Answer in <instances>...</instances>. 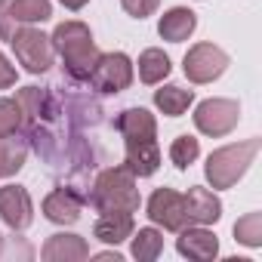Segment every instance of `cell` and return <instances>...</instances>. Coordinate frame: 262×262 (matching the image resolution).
I'll use <instances>...</instances> for the list:
<instances>
[{
    "label": "cell",
    "mask_w": 262,
    "mask_h": 262,
    "mask_svg": "<svg viewBox=\"0 0 262 262\" xmlns=\"http://www.w3.org/2000/svg\"><path fill=\"white\" fill-rule=\"evenodd\" d=\"M182 198H185V222L188 225H213L222 219V201L210 188L194 185Z\"/></svg>",
    "instance_id": "cell-12"
},
{
    "label": "cell",
    "mask_w": 262,
    "mask_h": 262,
    "mask_svg": "<svg viewBox=\"0 0 262 262\" xmlns=\"http://www.w3.org/2000/svg\"><path fill=\"white\" fill-rule=\"evenodd\" d=\"M191 102H194V93L191 90H182V86H161L158 93H155V105L167 114V117H182L188 108H191Z\"/></svg>",
    "instance_id": "cell-21"
},
{
    "label": "cell",
    "mask_w": 262,
    "mask_h": 262,
    "mask_svg": "<svg viewBox=\"0 0 262 262\" xmlns=\"http://www.w3.org/2000/svg\"><path fill=\"white\" fill-rule=\"evenodd\" d=\"M53 50L62 56V62H65V71L74 77V80H90V74H93V68H96V62H99V47H96V40H93V34H90V28L83 25V22H62V25H56V31H53Z\"/></svg>",
    "instance_id": "cell-1"
},
{
    "label": "cell",
    "mask_w": 262,
    "mask_h": 262,
    "mask_svg": "<svg viewBox=\"0 0 262 262\" xmlns=\"http://www.w3.org/2000/svg\"><path fill=\"white\" fill-rule=\"evenodd\" d=\"M139 80L142 83H148V86H155V83H161L164 77H170V71H173V65H170V56L164 53V50H145L142 56H139Z\"/></svg>",
    "instance_id": "cell-19"
},
{
    "label": "cell",
    "mask_w": 262,
    "mask_h": 262,
    "mask_svg": "<svg viewBox=\"0 0 262 262\" xmlns=\"http://www.w3.org/2000/svg\"><path fill=\"white\" fill-rule=\"evenodd\" d=\"M13 31H16V22L10 16V0H0V40H10Z\"/></svg>",
    "instance_id": "cell-28"
},
{
    "label": "cell",
    "mask_w": 262,
    "mask_h": 262,
    "mask_svg": "<svg viewBox=\"0 0 262 262\" xmlns=\"http://www.w3.org/2000/svg\"><path fill=\"white\" fill-rule=\"evenodd\" d=\"M194 28H198V16H194L188 7H173V10H167V13L161 16V22H158V34H161L164 40H170V43L188 40V37L194 34Z\"/></svg>",
    "instance_id": "cell-15"
},
{
    "label": "cell",
    "mask_w": 262,
    "mask_h": 262,
    "mask_svg": "<svg viewBox=\"0 0 262 262\" xmlns=\"http://www.w3.org/2000/svg\"><path fill=\"white\" fill-rule=\"evenodd\" d=\"M93 204L102 213H136L142 204L139 188H136V176L123 164L102 170L96 179V188H93Z\"/></svg>",
    "instance_id": "cell-2"
},
{
    "label": "cell",
    "mask_w": 262,
    "mask_h": 262,
    "mask_svg": "<svg viewBox=\"0 0 262 262\" xmlns=\"http://www.w3.org/2000/svg\"><path fill=\"white\" fill-rule=\"evenodd\" d=\"M96 259H114V262H120V253H117V250H114V253H99Z\"/></svg>",
    "instance_id": "cell-31"
},
{
    "label": "cell",
    "mask_w": 262,
    "mask_h": 262,
    "mask_svg": "<svg viewBox=\"0 0 262 262\" xmlns=\"http://www.w3.org/2000/svg\"><path fill=\"white\" fill-rule=\"evenodd\" d=\"M225 68H228V53L216 43H194L182 59V71L191 83H213L225 74Z\"/></svg>",
    "instance_id": "cell-5"
},
{
    "label": "cell",
    "mask_w": 262,
    "mask_h": 262,
    "mask_svg": "<svg viewBox=\"0 0 262 262\" xmlns=\"http://www.w3.org/2000/svg\"><path fill=\"white\" fill-rule=\"evenodd\" d=\"M126 145V170L145 179V176H155L158 167H161V145H158V136H148V139H123Z\"/></svg>",
    "instance_id": "cell-11"
},
{
    "label": "cell",
    "mask_w": 262,
    "mask_h": 262,
    "mask_svg": "<svg viewBox=\"0 0 262 262\" xmlns=\"http://www.w3.org/2000/svg\"><path fill=\"white\" fill-rule=\"evenodd\" d=\"M40 256H43V262H83V259H90V244L80 234L59 231V234L47 237Z\"/></svg>",
    "instance_id": "cell-13"
},
{
    "label": "cell",
    "mask_w": 262,
    "mask_h": 262,
    "mask_svg": "<svg viewBox=\"0 0 262 262\" xmlns=\"http://www.w3.org/2000/svg\"><path fill=\"white\" fill-rule=\"evenodd\" d=\"M90 83L105 96L123 93L129 83H133V59L126 53H102L93 74H90Z\"/></svg>",
    "instance_id": "cell-7"
},
{
    "label": "cell",
    "mask_w": 262,
    "mask_h": 262,
    "mask_svg": "<svg viewBox=\"0 0 262 262\" xmlns=\"http://www.w3.org/2000/svg\"><path fill=\"white\" fill-rule=\"evenodd\" d=\"M256 155H259V139H247V142H237V145L216 148L207 158V167H204V176H207L210 188L213 191L231 188L237 179H244V173L250 170Z\"/></svg>",
    "instance_id": "cell-3"
},
{
    "label": "cell",
    "mask_w": 262,
    "mask_h": 262,
    "mask_svg": "<svg viewBox=\"0 0 262 262\" xmlns=\"http://www.w3.org/2000/svg\"><path fill=\"white\" fill-rule=\"evenodd\" d=\"M241 120V105L234 99H204L194 108V126L204 136H228Z\"/></svg>",
    "instance_id": "cell-6"
},
{
    "label": "cell",
    "mask_w": 262,
    "mask_h": 262,
    "mask_svg": "<svg viewBox=\"0 0 262 262\" xmlns=\"http://www.w3.org/2000/svg\"><path fill=\"white\" fill-rule=\"evenodd\" d=\"M16 83V65H10V59L0 53V90H7Z\"/></svg>",
    "instance_id": "cell-29"
},
{
    "label": "cell",
    "mask_w": 262,
    "mask_h": 262,
    "mask_svg": "<svg viewBox=\"0 0 262 262\" xmlns=\"http://www.w3.org/2000/svg\"><path fill=\"white\" fill-rule=\"evenodd\" d=\"M16 102L22 105V114H25V117H31V120H50V117L56 114L50 93H47V90H40V86H25V90H19Z\"/></svg>",
    "instance_id": "cell-18"
},
{
    "label": "cell",
    "mask_w": 262,
    "mask_h": 262,
    "mask_svg": "<svg viewBox=\"0 0 262 262\" xmlns=\"http://www.w3.org/2000/svg\"><path fill=\"white\" fill-rule=\"evenodd\" d=\"M80 207H83V201L71 188H56L43 201V216L56 225H74L80 219Z\"/></svg>",
    "instance_id": "cell-14"
},
{
    "label": "cell",
    "mask_w": 262,
    "mask_h": 262,
    "mask_svg": "<svg viewBox=\"0 0 262 262\" xmlns=\"http://www.w3.org/2000/svg\"><path fill=\"white\" fill-rule=\"evenodd\" d=\"M10 16L16 25H37L53 19V4L50 0H10Z\"/></svg>",
    "instance_id": "cell-20"
},
{
    "label": "cell",
    "mask_w": 262,
    "mask_h": 262,
    "mask_svg": "<svg viewBox=\"0 0 262 262\" xmlns=\"http://www.w3.org/2000/svg\"><path fill=\"white\" fill-rule=\"evenodd\" d=\"M0 253H4V237H0Z\"/></svg>",
    "instance_id": "cell-32"
},
{
    "label": "cell",
    "mask_w": 262,
    "mask_h": 262,
    "mask_svg": "<svg viewBox=\"0 0 262 262\" xmlns=\"http://www.w3.org/2000/svg\"><path fill=\"white\" fill-rule=\"evenodd\" d=\"M7 43L13 47L19 65H22L28 74H43V71H50V65H53V59H56L53 40H50L40 28H34V25L16 28Z\"/></svg>",
    "instance_id": "cell-4"
},
{
    "label": "cell",
    "mask_w": 262,
    "mask_h": 262,
    "mask_svg": "<svg viewBox=\"0 0 262 262\" xmlns=\"http://www.w3.org/2000/svg\"><path fill=\"white\" fill-rule=\"evenodd\" d=\"M201 158V142L194 139V136H176L173 139V145H170V161H173V167L176 170H188L194 161Z\"/></svg>",
    "instance_id": "cell-24"
},
{
    "label": "cell",
    "mask_w": 262,
    "mask_h": 262,
    "mask_svg": "<svg viewBox=\"0 0 262 262\" xmlns=\"http://www.w3.org/2000/svg\"><path fill=\"white\" fill-rule=\"evenodd\" d=\"M176 250L194 262H210L219 256V237L207 225H185V228H179Z\"/></svg>",
    "instance_id": "cell-10"
},
{
    "label": "cell",
    "mask_w": 262,
    "mask_h": 262,
    "mask_svg": "<svg viewBox=\"0 0 262 262\" xmlns=\"http://www.w3.org/2000/svg\"><path fill=\"white\" fill-rule=\"evenodd\" d=\"M136 231V222H133V213H102L93 225V234L102 241V244H123L129 234Z\"/></svg>",
    "instance_id": "cell-16"
},
{
    "label": "cell",
    "mask_w": 262,
    "mask_h": 262,
    "mask_svg": "<svg viewBox=\"0 0 262 262\" xmlns=\"http://www.w3.org/2000/svg\"><path fill=\"white\" fill-rule=\"evenodd\" d=\"M25 158H28V148L16 139H0V179H10L16 176L22 167H25Z\"/></svg>",
    "instance_id": "cell-23"
},
{
    "label": "cell",
    "mask_w": 262,
    "mask_h": 262,
    "mask_svg": "<svg viewBox=\"0 0 262 262\" xmlns=\"http://www.w3.org/2000/svg\"><path fill=\"white\" fill-rule=\"evenodd\" d=\"M234 241L244 247H262V213H247L234 222Z\"/></svg>",
    "instance_id": "cell-25"
},
{
    "label": "cell",
    "mask_w": 262,
    "mask_h": 262,
    "mask_svg": "<svg viewBox=\"0 0 262 262\" xmlns=\"http://www.w3.org/2000/svg\"><path fill=\"white\" fill-rule=\"evenodd\" d=\"M129 237H133V250L129 253H133V259H139V262H155L164 253V234L158 228H139Z\"/></svg>",
    "instance_id": "cell-22"
},
{
    "label": "cell",
    "mask_w": 262,
    "mask_h": 262,
    "mask_svg": "<svg viewBox=\"0 0 262 262\" xmlns=\"http://www.w3.org/2000/svg\"><path fill=\"white\" fill-rule=\"evenodd\" d=\"M0 219L13 231H25L34 222V204H31V194L22 185H4L0 188Z\"/></svg>",
    "instance_id": "cell-9"
},
{
    "label": "cell",
    "mask_w": 262,
    "mask_h": 262,
    "mask_svg": "<svg viewBox=\"0 0 262 262\" xmlns=\"http://www.w3.org/2000/svg\"><path fill=\"white\" fill-rule=\"evenodd\" d=\"M22 120H25V114H22V105L16 99H0V139L16 136Z\"/></svg>",
    "instance_id": "cell-26"
},
{
    "label": "cell",
    "mask_w": 262,
    "mask_h": 262,
    "mask_svg": "<svg viewBox=\"0 0 262 262\" xmlns=\"http://www.w3.org/2000/svg\"><path fill=\"white\" fill-rule=\"evenodd\" d=\"M120 7L133 16V19H148L161 7V0H120Z\"/></svg>",
    "instance_id": "cell-27"
},
{
    "label": "cell",
    "mask_w": 262,
    "mask_h": 262,
    "mask_svg": "<svg viewBox=\"0 0 262 262\" xmlns=\"http://www.w3.org/2000/svg\"><path fill=\"white\" fill-rule=\"evenodd\" d=\"M59 4L65 7V10H71V13H77V10H83L90 0H59Z\"/></svg>",
    "instance_id": "cell-30"
},
{
    "label": "cell",
    "mask_w": 262,
    "mask_h": 262,
    "mask_svg": "<svg viewBox=\"0 0 262 262\" xmlns=\"http://www.w3.org/2000/svg\"><path fill=\"white\" fill-rule=\"evenodd\" d=\"M117 129L123 139H148L158 136V120L148 108H126L117 117Z\"/></svg>",
    "instance_id": "cell-17"
},
{
    "label": "cell",
    "mask_w": 262,
    "mask_h": 262,
    "mask_svg": "<svg viewBox=\"0 0 262 262\" xmlns=\"http://www.w3.org/2000/svg\"><path fill=\"white\" fill-rule=\"evenodd\" d=\"M148 219L167 231H179L185 228V198L173 188H158L148 198Z\"/></svg>",
    "instance_id": "cell-8"
}]
</instances>
